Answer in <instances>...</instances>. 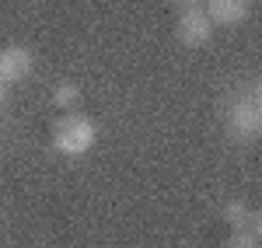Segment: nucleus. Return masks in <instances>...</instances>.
Listing matches in <instances>:
<instances>
[{"mask_svg":"<svg viewBox=\"0 0 262 248\" xmlns=\"http://www.w3.org/2000/svg\"><path fill=\"white\" fill-rule=\"evenodd\" d=\"M175 4H182V7H200L203 0H175Z\"/></svg>","mask_w":262,"mask_h":248,"instance_id":"obj_9","label":"nucleus"},{"mask_svg":"<svg viewBox=\"0 0 262 248\" xmlns=\"http://www.w3.org/2000/svg\"><path fill=\"white\" fill-rule=\"evenodd\" d=\"M248 213H252V210L245 207L242 199H234V203H227V207H224V217H227V224H231V228H242Z\"/></svg>","mask_w":262,"mask_h":248,"instance_id":"obj_8","label":"nucleus"},{"mask_svg":"<svg viewBox=\"0 0 262 248\" xmlns=\"http://www.w3.org/2000/svg\"><path fill=\"white\" fill-rule=\"evenodd\" d=\"M4 95H7V84L0 81V105H4Z\"/></svg>","mask_w":262,"mask_h":248,"instance_id":"obj_10","label":"nucleus"},{"mask_svg":"<svg viewBox=\"0 0 262 248\" xmlns=\"http://www.w3.org/2000/svg\"><path fill=\"white\" fill-rule=\"evenodd\" d=\"M175 39L189 49H203L206 42L213 39V21L206 18L203 7H185L175 21Z\"/></svg>","mask_w":262,"mask_h":248,"instance_id":"obj_3","label":"nucleus"},{"mask_svg":"<svg viewBox=\"0 0 262 248\" xmlns=\"http://www.w3.org/2000/svg\"><path fill=\"white\" fill-rule=\"evenodd\" d=\"M248 14H252V0H206V18L224 28L248 21Z\"/></svg>","mask_w":262,"mask_h":248,"instance_id":"obj_5","label":"nucleus"},{"mask_svg":"<svg viewBox=\"0 0 262 248\" xmlns=\"http://www.w3.org/2000/svg\"><path fill=\"white\" fill-rule=\"evenodd\" d=\"M32 66H35L32 49H25V46H7V49H0V81L4 84H21L32 74Z\"/></svg>","mask_w":262,"mask_h":248,"instance_id":"obj_4","label":"nucleus"},{"mask_svg":"<svg viewBox=\"0 0 262 248\" xmlns=\"http://www.w3.org/2000/svg\"><path fill=\"white\" fill-rule=\"evenodd\" d=\"M259 231H262V220H259V213L252 210V213L245 217L242 228L231 231V238H227L224 248H259Z\"/></svg>","mask_w":262,"mask_h":248,"instance_id":"obj_6","label":"nucleus"},{"mask_svg":"<svg viewBox=\"0 0 262 248\" xmlns=\"http://www.w3.org/2000/svg\"><path fill=\"white\" fill-rule=\"evenodd\" d=\"M81 102H84V98H81V87H77L74 81H60L56 87H53V105L63 108V112H74Z\"/></svg>","mask_w":262,"mask_h":248,"instance_id":"obj_7","label":"nucleus"},{"mask_svg":"<svg viewBox=\"0 0 262 248\" xmlns=\"http://www.w3.org/2000/svg\"><path fill=\"white\" fill-rule=\"evenodd\" d=\"M227 129L234 140H255L262 133V102H259V84L248 87V95L234 98L227 108Z\"/></svg>","mask_w":262,"mask_h":248,"instance_id":"obj_2","label":"nucleus"},{"mask_svg":"<svg viewBox=\"0 0 262 248\" xmlns=\"http://www.w3.org/2000/svg\"><path fill=\"white\" fill-rule=\"evenodd\" d=\"M95 137H98L95 123L88 116H81V112H63L60 119L53 123V147L60 154H67V157L88 154L95 147Z\"/></svg>","mask_w":262,"mask_h":248,"instance_id":"obj_1","label":"nucleus"}]
</instances>
